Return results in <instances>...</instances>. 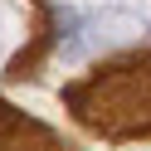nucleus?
Segmentation results:
<instances>
[{"instance_id":"f257e3e1","label":"nucleus","mask_w":151,"mask_h":151,"mask_svg":"<svg viewBox=\"0 0 151 151\" xmlns=\"http://www.w3.org/2000/svg\"><path fill=\"white\" fill-rule=\"evenodd\" d=\"M63 107L98 137H151V54L98 63L88 78L63 88Z\"/></svg>"},{"instance_id":"f03ea898","label":"nucleus","mask_w":151,"mask_h":151,"mask_svg":"<svg viewBox=\"0 0 151 151\" xmlns=\"http://www.w3.org/2000/svg\"><path fill=\"white\" fill-rule=\"evenodd\" d=\"M0 151H73V141H63L44 122L24 117L20 107L0 102Z\"/></svg>"}]
</instances>
